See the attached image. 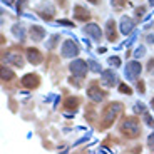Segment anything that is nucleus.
Listing matches in <instances>:
<instances>
[{"instance_id":"obj_1","label":"nucleus","mask_w":154,"mask_h":154,"mask_svg":"<svg viewBox=\"0 0 154 154\" xmlns=\"http://www.w3.org/2000/svg\"><path fill=\"white\" fill-rule=\"evenodd\" d=\"M122 112V104L121 102H112V104L106 106V109L102 111L100 116V129H107L112 126V122L116 121V117Z\"/></svg>"},{"instance_id":"obj_2","label":"nucleus","mask_w":154,"mask_h":154,"mask_svg":"<svg viewBox=\"0 0 154 154\" xmlns=\"http://www.w3.org/2000/svg\"><path fill=\"white\" fill-rule=\"evenodd\" d=\"M121 132H122L126 137H137L141 129H139V122L136 117H127L122 121L121 124Z\"/></svg>"},{"instance_id":"obj_3","label":"nucleus","mask_w":154,"mask_h":154,"mask_svg":"<svg viewBox=\"0 0 154 154\" xmlns=\"http://www.w3.org/2000/svg\"><path fill=\"white\" fill-rule=\"evenodd\" d=\"M141 74V62H129L126 66V69H124V75H126V79H129V81H136L137 79V75Z\"/></svg>"},{"instance_id":"obj_4","label":"nucleus","mask_w":154,"mask_h":154,"mask_svg":"<svg viewBox=\"0 0 154 154\" xmlns=\"http://www.w3.org/2000/svg\"><path fill=\"white\" fill-rule=\"evenodd\" d=\"M87 66H89V64L85 60L77 59V60L70 62V72H72L75 77H84L85 72H87Z\"/></svg>"},{"instance_id":"obj_5","label":"nucleus","mask_w":154,"mask_h":154,"mask_svg":"<svg viewBox=\"0 0 154 154\" xmlns=\"http://www.w3.org/2000/svg\"><path fill=\"white\" fill-rule=\"evenodd\" d=\"M79 54V47H77L75 42H72V40H66V42L62 44V55L64 57H75V55Z\"/></svg>"},{"instance_id":"obj_6","label":"nucleus","mask_w":154,"mask_h":154,"mask_svg":"<svg viewBox=\"0 0 154 154\" xmlns=\"http://www.w3.org/2000/svg\"><path fill=\"white\" fill-rule=\"evenodd\" d=\"M38 84H40V79H38L37 74H27V75H23V79H22V85L27 87V89H35Z\"/></svg>"},{"instance_id":"obj_7","label":"nucleus","mask_w":154,"mask_h":154,"mask_svg":"<svg viewBox=\"0 0 154 154\" xmlns=\"http://www.w3.org/2000/svg\"><path fill=\"white\" fill-rule=\"evenodd\" d=\"M100 82H102V85H106V87H112V85L117 82V75H116L112 70H104L102 75H100Z\"/></svg>"},{"instance_id":"obj_8","label":"nucleus","mask_w":154,"mask_h":154,"mask_svg":"<svg viewBox=\"0 0 154 154\" xmlns=\"http://www.w3.org/2000/svg\"><path fill=\"white\" fill-rule=\"evenodd\" d=\"M87 96L91 97V99H92L94 102H100V100H102V99L106 97V94L102 92V91H100V89L97 87L96 84H92L91 87L87 89Z\"/></svg>"},{"instance_id":"obj_9","label":"nucleus","mask_w":154,"mask_h":154,"mask_svg":"<svg viewBox=\"0 0 154 154\" xmlns=\"http://www.w3.org/2000/svg\"><path fill=\"white\" fill-rule=\"evenodd\" d=\"M119 29H121V34L122 35H129L132 32V29H134V22H132L129 17L124 15L122 19H121V22H119Z\"/></svg>"},{"instance_id":"obj_10","label":"nucleus","mask_w":154,"mask_h":154,"mask_svg":"<svg viewBox=\"0 0 154 154\" xmlns=\"http://www.w3.org/2000/svg\"><path fill=\"white\" fill-rule=\"evenodd\" d=\"M84 32L87 35H91V38H94V40H99L102 37V32H100L99 25H96V23H87L84 27Z\"/></svg>"},{"instance_id":"obj_11","label":"nucleus","mask_w":154,"mask_h":154,"mask_svg":"<svg viewBox=\"0 0 154 154\" xmlns=\"http://www.w3.org/2000/svg\"><path fill=\"white\" fill-rule=\"evenodd\" d=\"M27 59H29V62H32V64H34V66H38V64L44 60V55L40 54L37 49L30 47V49H27Z\"/></svg>"},{"instance_id":"obj_12","label":"nucleus","mask_w":154,"mask_h":154,"mask_svg":"<svg viewBox=\"0 0 154 154\" xmlns=\"http://www.w3.org/2000/svg\"><path fill=\"white\" fill-rule=\"evenodd\" d=\"M4 60L5 62H10V64H14V66H17V67H23L22 57H20L19 54H15V52H8V54H5L4 55Z\"/></svg>"},{"instance_id":"obj_13","label":"nucleus","mask_w":154,"mask_h":154,"mask_svg":"<svg viewBox=\"0 0 154 154\" xmlns=\"http://www.w3.org/2000/svg\"><path fill=\"white\" fill-rule=\"evenodd\" d=\"M74 17H75L77 20L87 22V20L91 19V14H89V12L85 10L84 7H81V5H75V8H74Z\"/></svg>"},{"instance_id":"obj_14","label":"nucleus","mask_w":154,"mask_h":154,"mask_svg":"<svg viewBox=\"0 0 154 154\" xmlns=\"http://www.w3.org/2000/svg\"><path fill=\"white\" fill-rule=\"evenodd\" d=\"M38 14H40V17H42V19L50 20L52 17H54V14H55V8L52 7V5H49V4L40 5V10H38Z\"/></svg>"},{"instance_id":"obj_15","label":"nucleus","mask_w":154,"mask_h":154,"mask_svg":"<svg viewBox=\"0 0 154 154\" xmlns=\"http://www.w3.org/2000/svg\"><path fill=\"white\" fill-rule=\"evenodd\" d=\"M106 35H107L109 42H114V40H116V25H114V20H107V23H106Z\"/></svg>"},{"instance_id":"obj_16","label":"nucleus","mask_w":154,"mask_h":154,"mask_svg":"<svg viewBox=\"0 0 154 154\" xmlns=\"http://www.w3.org/2000/svg\"><path fill=\"white\" fill-rule=\"evenodd\" d=\"M30 35H32V38L34 40H42L44 38V35H45V30H44L42 27H38V25H32L30 27Z\"/></svg>"},{"instance_id":"obj_17","label":"nucleus","mask_w":154,"mask_h":154,"mask_svg":"<svg viewBox=\"0 0 154 154\" xmlns=\"http://www.w3.org/2000/svg\"><path fill=\"white\" fill-rule=\"evenodd\" d=\"M64 106H66L67 109H75L77 106H79V97H67Z\"/></svg>"},{"instance_id":"obj_18","label":"nucleus","mask_w":154,"mask_h":154,"mask_svg":"<svg viewBox=\"0 0 154 154\" xmlns=\"http://www.w3.org/2000/svg\"><path fill=\"white\" fill-rule=\"evenodd\" d=\"M12 32L15 34V37L19 38V40H23V38H25V32H23L22 25H14V27H12Z\"/></svg>"},{"instance_id":"obj_19","label":"nucleus","mask_w":154,"mask_h":154,"mask_svg":"<svg viewBox=\"0 0 154 154\" xmlns=\"http://www.w3.org/2000/svg\"><path fill=\"white\" fill-rule=\"evenodd\" d=\"M10 79H14V72L4 66L2 67V81H10Z\"/></svg>"},{"instance_id":"obj_20","label":"nucleus","mask_w":154,"mask_h":154,"mask_svg":"<svg viewBox=\"0 0 154 154\" xmlns=\"http://www.w3.org/2000/svg\"><path fill=\"white\" fill-rule=\"evenodd\" d=\"M119 92H121V94H127V96H131V94H132V89L129 87V85H126V84H121V85H119Z\"/></svg>"},{"instance_id":"obj_21","label":"nucleus","mask_w":154,"mask_h":154,"mask_svg":"<svg viewBox=\"0 0 154 154\" xmlns=\"http://www.w3.org/2000/svg\"><path fill=\"white\" fill-rule=\"evenodd\" d=\"M87 64H89V67H91L94 72H100V64H97V62H94V60H89Z\"/></svg>"},{"instance_id":"obj_22","label":"nucleus","mask_w":154,"mask_h":154,"mask_svg":"<svg viewBox=\"0 0 154 154\" xmlns=\"http://www.w3.org/2000/svg\"><path fill=\"white\" fill-rule=\"evenodd\" d=\"M27 2L29 0H19V2H17V12H19V14H22V10H23V7L27 5Z\"/></svg>"},{"instance_id":"obj_23","label":"nucleus","mask_w":154,"mask_h":154,"mask_svg":"<svg viewBox=\"0 0 154 154\" xmlns=\"http://www.w3.org/2000/svg\"><path fill=\"white\" fill-rule=\"evenodd\" d=\"M144 52H146V49H144L143 45H139L137 49L134 50V55H136V57H143V55H144Z\"/></svg>"},{"instance_id":"obj_24","label":"nucleus","mask_w":154,"mask_h":154,"mask_svg":"<svg viewBox=\"0 0 154 154\" xmlns=\"http://www.w3.org/2000/svg\"><path fill=\"white\" fill-rule=\"evenodd\" d=\"M109 64L114 66V67H119L121 66V59L119 57H111V59H109Z\"/></svg>"},{"instance_id":"obj_25","label":"nucleus","mask_w":154,"mask_h":154,"mask_svg":"<svg viewBox=\"0 0 154 154\" xmlns=\"http://www.w3.org/2000/svg\"><path fill=\"white\" fill-rule=\"evenodd\" d=\"M57 40H59V35H54V37L47 42V47H49V49H54V45H55V42H57Z\"/></svg>"},{"instance_id":"obj_26","label":"nucleus","mask_w":154,"mask_h":154,"mask_svg":"<svg viewBox=\"0 0 154 154\" xmlns=\"http://www.w3.org/2000/svg\"><path fill=\"white\" fill-rule=\"evenodd\" d=\"M144 119H146V124H147V126L154 127V119H152V117H151L149 114H146V112H144Z\"/></svg>"},{"instance_id":"obj_27","label":"nucleus","mask_w":154,"mask_h":154,"mask_svg":"<svg viewBox=\"0 0 154 154\" xmlns=\"http://www.w3.org/2000/svg\"><path fill=\"white\" fill-rule=\"evenodd\" d=\"M60 25H67V27H74V22H70V20H67V19H60V20H57Z\"/></svg>"},{"instance_id":"obj_28","label":"nucleus","mask_w":154,"mask_h":154,"mask_svg":"<svg viewBox=\"0 0 154 154\" xmlns=\"http://www.w3.org/2000/svg\"><path fill=\"white\" fill-rule=\"evenodd\" d=\"M134 112H137V114H139V112H143V114H144V112H146V111H144V106L143 104H136L134 106Z\"/></svg>"},{"instance_id":"obj_29","label":"nucleus","mask_w":154,"mask_h":154,"mask_svg":"<svg viewBox=\"0 0 154 154\" xmlns=\"http://www.w3.org/2000/svg\"><path fill=\"white\" fill-rule=\"evenodd\" d=\"M147 144H149V147L154 151V134L149 136V139H147Z\"/></svg>"},{"instance_id":"obj_30","label":"nucleus","mask_w":154,"mask_h":154,"mask_svg":"<svg viewBox=\"0 0 154 154\" xmlns=\"http://www.w3.org/2000/svg\"><path fill=\"white\" fill-rule=\"evenodd\" d=\"M137 91H139L141 94H144V91H146V89H144V82H143V81L137 82Z\"/></svg>"},{"instance_id":"obj_31","label":"nucleus","mask_w":154,"mask_h":154,"mask_svg":"<svg viewBox=\"0 0 154 154\" xmlns=\"http://www.w3.org/2000/svg\"><path fill=\"white\" fill-rule=\"evenodd\" d=\"M147 70H149V72H152V70H154V59H151V60H149V64H147Z\"/></svg>"},{"instance_id":"obj_32","label":"nucleus","mask_w":154,"mask_h":154,"mask_svg":"<svg viewBox=\"0 0 154 154\" xmlns=\"http://www.w3.org/2000/svg\"><path fill=\"white\" fill-rule=\"evenodd\" d=\"M147 42H149V44H154V35H147Z\"/></svg>"},{"instance_id":"obj_33","label":"nucleus","mask_w":154,"mask_h":154,"mask_svg":"<svg viewBox=\"0 0 154 154\" xmlns=\"http://www.w3.org/2000/svg\"><path fill=\"white\" fill-rule=\"evenodd\" d=\"M12 2H14V0H4L5 5H12Z\"/></svg>"},{"instance_id":"obj_34","label":"nucleus","mask_w":154,"mask_h":154,"mask_svg":"<svg viewBox=\"0 0 154 154\" xmlns=\"http://www.w3.org/2000/svg\"><path fill=\"white\" fill-rule=\"evenodd\" d=\"M89 2H91V4H97V2H99V0H89Z\"/></svg>"},{"instance_id":"obj_35","label":"nucleus","mask_w":154,"mask_h":154,"mask_svg":"<svg viewBox=\"0 0 154 154\" xmlns=\"http://www.w3.org/2000/svg\"><path fill=\"white\" fill-rule=\"evenodd\" d=\"M149 4H151V5H152V7H154V0H149Z\"/></svg>"},{"instance_id":"obj_36","label":"nucleus","mask_w":154,"mask_h":154,"mask_svg":"<svg viewBox=\"0 0 154 154\" xmlns=\"http://www.w3.org/2000/svg\"><path fill=\"white\" fill-rule=\"evenodd\" d=\"M151 104H152V107H154V99H152V100H151Z\"/></svg>"},{"instance_id":"obj_37","label":"nucleus","mask_w":154,"mask_h":154,"mask_svg":"<svg viewBox=\"0 0 154 154\" xmlns=\"http://www.w3.org/2000/svg\"><path fill=\"white\" fill-rule=\"evenodd\" d=\"M59 2H60V4H64V0H59Z\"/></svg>"}]
</instances>
